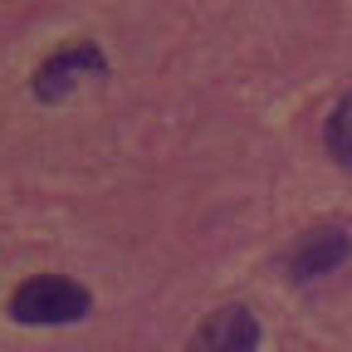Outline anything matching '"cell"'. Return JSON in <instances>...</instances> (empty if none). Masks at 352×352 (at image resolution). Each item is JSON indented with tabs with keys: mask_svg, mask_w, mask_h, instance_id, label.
<instances>
[{
	"mask_svg": "<svg viewBox=\"0 0 352 352\" xmlns=\"http://www.w3.org/2000/svg\"><path fill=\"white\" fill-rule=\"evenodd\" d=\"M328 152H333L338 166L352 171V98H342L328 118Z\"/></svg>",
	"mask_w": 352,
	"mask_h": 352,
	"instance_id": "cell-5",
	"label": "cell"
},
{
	"mask_svg": "<svg viewBox=\"0 0 352 352\" xmlns=\"http://www.w3.org/2000/svg\"><path fill=\"white\" fill-rule=\"evenodd\" d=\"M94 298H88L83 284L74 279H59V274H39V279H25L10 298V314L15 323H74L83 318Z\"/></svg>",
	"mask_w": 352,
	"mask_h": 352,
	"instance_id": "cell-1",
	"label": "cell"
},
{
	"mask_svg": "<svg viewBox=\"0 0 352 352\" xmlns=\"http://www.w3.org/2000/svg\"><path fill=\"white\" fill-rule=\"evenodd\" d=\"M254 347H259V323L250 308H220L191 338V352H254Z\"/></svg>",
	"mask_w": 352,
	"mask_h": 352,
	"instance_id": "cell-2",
	"label": "cell"
},
{
	"mask_svg": "<svg viewBox=\"0 0 352 352\" xmlns=\"http://www.w3.org/2000/svg\"><path fill=\"white\" fill-rule=\"evenodd\" d=\"M88 74H103V54L94 50V44H78V50H64V54H54L50 64L39 69L34 94L54 103V98H64L69 88H74L78 78H88Z\"/></svg>",
	"mask_w": 352,
	"mask_h": 352,
	"instance_id": "cell-3",
	"label": "cell"
},
{
	"mask_svg": "<svg viewBox=\"0 0 352 352\" xmlns=\"http://www.w3.org/2000/svg\"><path fill=\"white\" fill-rule=\"evenodd\" d=\"M347 235L342 230H314V235H303L298 245H294V254H289V274L294 279H314V274H328V270H338V264L347 259Z\"/></svg>",
	"mask_w": 352,
	"mask_h": 352,
	"instance_id": "cell-4",
	"label": "cell"
}]
</instances>
